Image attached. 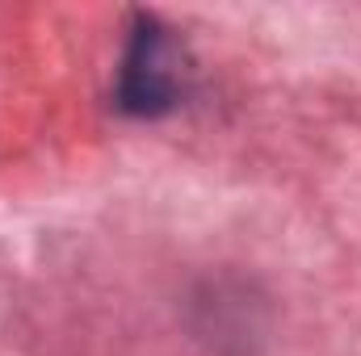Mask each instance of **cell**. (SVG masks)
I'll use <instances>...</instances> for the list:
<instances>
[{
    "label": "cell",
    "instance_id": "6da1fadb",
    "mask_svg": "<svg viewBox=\"0 0 361 356\" xmlns=\"http://www.w3.org/2000/svg\"><path fill=\"white\" fill-rule=\"evenodd\" d=\"M118 96H122V109H130V113H164L177 96V76L169 68L164 30L152 17H139V25H135Z\"/></svg>",
    "mask_w": 361,
    "mask_h": 356
}]
</instances>
